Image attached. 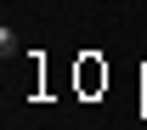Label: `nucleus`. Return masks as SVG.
I'll return each mask as SVG.
<instances>
[]
</instances>
